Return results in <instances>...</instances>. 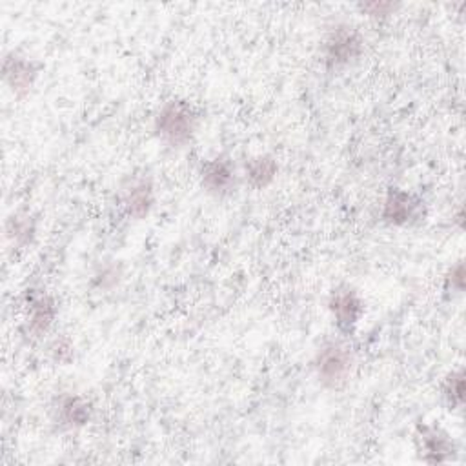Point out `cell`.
<instances>
[{"mask_svg":"<svg viewBox=\"0 0 466 466\" xmlns=\"http://www.w3.org/2000/svg\"><path fill=\"white\" fill-rule=\"evenodd\" d=\"M60 421L70 426V428H77V426H84L90 421L92 416V405L83 397H66L64 401L60 403Z\"/></svg>","mask_w":466,"mask_h":466,"instance_id":"12","label":"cell"},{"mask_svg":"<svg viewBox=\"0 0 466 466\" xmlns=\"http://www.w3.org/2000/svg\"><path fill=\"white\" fill-rule=\"evenodd\" d=\"M363 48L365 40L354 26H336L324 40V62L328 70L348 68L363 55Z\"/></svg>","mask_w":466,"mask_h":466,"instance_id":"2","label":"cell"},{"mask_svg":"<svg viewBox=\"0 0 466 466\" xmlns=\"http://www.w3.org/2000/svg\"><path fill=\"white\" fill-rule=\"evenodd\" d=\"M443 391H444L446 401L452 409L462 405V401H464V374H462V370L452 372L446 377Z\"/></svg>","mask_w":466,"mask_h":466,"instance_id":"13","label":"cell"},{"mask_svg":"<svg viewBox=\"0 0 466 466\" xmlns=\"http://www.w3.org/2000/svg\"><path fill=\"white\" fill-rule=\"evenodd\" d=\"M359 10L366 15H372V17H386V15H391V12L397 10V4L393 3H365V4H359Z\"/></svg>","mask_w":466,"mask_h":466,"instance_id":"14","label":"cell"},{"mask_svg":"<svg viewBox=\"0 0 466 466\" xmlns=\"http://www.w3.org/2000/svg\"><path fill=\"white\" fill-rule=\"evenodd\" d=\"M330 310L334 313L338 328L345 331V334H350L365 312V304L356 290H352L350 286H341L331 294Z\"/></svg>","mask_w":466,"mask_h":466,"instance_id":"4","label":"cell"},{"mask_svg":"<svg viewBox=\"0 0 466 466\" xmlns=\"http://www.w3.org/2000/svg\"><path fill=\"white\" fill-rule=\"evenodd\" d=\"M57 308L51 297L48 295H40L37 297L31 306H30V319H28V334H31V338H40L42 334H46L48 328L51 326L53 319H55Z\"/></svg>","mask_w":466,"mask_h":466,"instance_id":"10","label":"cell"},{"mask_svg":"<svg viewBox=\"0 0 466 466\" xmlns=\"http://www.w3.org/2000/svg\"><path fill=\"white\" fill-rule=\"evenodd\" d=\"M419 205L421 203L412 193H409L405 189H399V188H390L388 195L384 198L381 217L388 224L405 226L418 215Z\"/></svg>","mask_w":466,"mask_h":466,"instance_id":"6","label":"cell"},{"mask_svg":"<svg viewBox=\"0 0 466 466\" xmlns=\"http://www.w3.org/2000/svg\"><path fill=\"white\" fill-rule=\"evenodd\" d=\"M4 79L17 95H24L31 90L37 79V70L31 60L12 53L4 60Z\"/></svg>","mask_w":466,"mask_h":466,"instance_id":"9","label":"cell"},{"mask_svg":"<svg viewBox=\"0 0 466 466\" xmlns=\"http://www.w3.org/2000/svg\"><path fill=\"white\" fill-rule=\"evenodd\" d=\"M277 171L279 164L270 155H259L246 163V180L257 189L272 184L277 177Z\"/></svg>","mask_w":466,"mask_h":466,"instance_id":"11","label":"cell"},{"mask_svg":"<svg viewBox=\"0 0 466 466\" xmlns=\"http://www.w3.org/2000/svg\"><path fill=\"white\" fill-rule=\"evenodd\" d=\"M352 352L341 343H326L315 357V370L319 381L326 388H339L347 382L352 372Z\"/></svg>","mask_w":466,"mask_h":466,"instance_id":"3","label":"cell"},{"mask_svg":"<svg viewBox=\"0 0 466 466\" xmlns=\"http://www.w3.org/2000/svg\"><path fill=\"white\" fill-rule=\"evenodd\" d=\"M122 203H124V208H126L129 217L137 219V221L145 219L150 214V210L155 203V193H154L152 180L150 179L133 180L124 189Z\"/></svg>","mask_w":466,"mask_h":466,"instance_id":"8","label":"cell"},{"mask_svg":"<svg viewBox=\"0 0 466 466\" xmlns=\"http://www.w3.org/2000/svg\"><path fill=\"white\" fill-rule=\"evenodd\" d=\"M12 224H13V228H12L10 232H12V235L15 237V241H19V242H28L30 237H31V233H33L31 223H30V221H24V219H19V217H17V219L13 217Z\"/></svg>","mask_w":466,"mask_h":466,"instance_id":"15","label":"cell"},{"mask_svg":"<svg viewBox=\"0 0 466 466\" xmlns=\"http://www.w3.org/2000/svg\"><path fill=\"white\" fill-rule=\"evenodd\" d=\"M418 443L421 459L432 464L446 462L455 455V444L446 432L435 426L423 425L418 428Z\"/></svg>","mask_w":466,"mask_h":466,"instance_id":"5","label":"cell"},{"mask_svg":"<svg viewBox=\"0 0 466 466\" xmlns=\"http://www.w3.org/2000/svg\"><path fill=\"white\" fill-rule=\"evenodd\" d=\"M201 180L208 193L217 197L228 195L235 186V168L223 157L207 161L201 168Z\"/></svg>","mask_w":466,"mask_h":466,"instance_id":"7","label":"cell"},{"mask_svg":"<svg viewBox=\"0 0 466 466\" xmlns=\"http://www.w3.org/2000/svg\"><path fill=\"white\" fill-rule=\"evenodd\" d=\"M448 285L452 286L453 292H462L464 290V264L462 262H457L455 266H452V270L446 277Z\"/></svg>","mask_w":466,"mask_h":466,"instance_id":"16","label":"cell"},{"mask_svg":"<svg viewBox=\"0 0 466 466\" xmlns=\"http://www.w3.org/2000/svg\"><path fill=\"white\" fill-rule=\"evenodd\" d=\"M198 115L186 101L166 102L155 117V131L159 139L171 148H184L195 137Z\"/></svg>","mask_w":466,"mask_h":466,"instance_id":"1","label":"cell"}]
</instances>
